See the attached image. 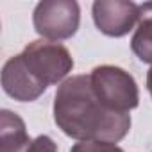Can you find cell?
<instances>
[{"instance_id":"obj_4","label":"cell","mask_w":152,"mask_h":152,"mask_svg":"<svg viewBox=\"0 0 152 152\" xmlns=\"http://www.w3.org/2000/svg\"><path fill=\"white\" fill-rule=\"evenodd\" d=\"M32 25L48 41L70 39L79 31L81 7L75 0H43L34 7Z\"/></svg>"},{"instance_id":"obj_5","label":"cell","mask_w":152,"mask_h":152,"mask_svg":"<svg viewBox=\"0 0 152 152\" xmlns=\"http://www.w3.org/2000/svg\"><path fill=\"white\" fill-rule=\"evenodd\" d=\"M97 29L109 38L129 34L140 18V6L131 0H97L91 7Z\"/></svg>"},{"instance_id":"obj_8","label":"cell","mask_w":152,"mask_h":152,"mask_svg":"<svg viewBox=\"0 0 152 152\" xmlns=\"http://www.w3.org/2000/svg\"><path fill=\"white\" fill-rule=\"evenodd\" d=\"M131 48L141 63L152 64V2L140 4V18L131 38Z\"/></svg>"},{"instance_id":"obj_10","label":"cell","mask_w":152,"mask_h":152,"mask_svg":"<svg viewBox=\"0 0 152 152\" xmlns=\"http://www.w3.org/2000/svg\"><path fill=\"white\" fill-rule=\"evenodd\" d=\"M27 152H57V145H56V141L50 136L39 134V136H36L32 140V143H31Z\"/></svg>"},{"instance_id":"obj_3","label":"cell","mask_w":152,"mask_h":152,"mask_svg":"<svg viewBox=\"0 0 152 152\" xmlns=\"http://www.w3.org/2000/svg\"><path fill=\"white\" fill-rule=\"evenodd\" d=\"M22 57L27 68L47 88L64 83L66 75L73 70V57L70 50L57 41L36 39L23 48Z\"/></svg>"},{"instance_id":"obj_6","label":"cell","mask_w":152,"mask_h":152,"mask_svg":"<svg viewBox=\"0 0 152 152\" xmlns=\"http://www.w3.org/2000/svg\"><path fill=\"white\" fill-rule=\"evenodd\" d=\"M0 79L4 91L18 102H34L47 91V86L27 68L22 54L6 61Z\"/></svg>"},{"instance_id":"obj_11","label":"cell","mask_w":152,"mask_h":152,"mask_svg":"<svg viewBox=\"0 0 152 152\" xmlns=\"http://www.w3.org/2000/svg\"><path fill=\"white\" fill-rule=\"evenodd\" d=\"M147 90H148V93H150V97H152V66H150L148 72H147Z\"/></svg>"},{"instance_id":"obj_9","label":"cell","mask_w":152,"mask_h":152,"mask_svg":"<svg viewBox=\"0 0 152 152\" xmlns=\"http://www.w3.org/2000/svg\"><path fill=\"white\" fill-rule=\"evenodd\" d=\"M70 152H124L116 143L109 141H79Z\"/></svg>"},{"instance_id":"obj_7","label":"cell","mask_w":152,"mask_h":152,"mask_svg":"<svg viewBox=\"0 0 152 152\" xmlns=\"http://www.w3.org/2000/svg\"><path fill=\"white\" fill-rule=\"evenodd\" d=\"M31 143L22 116L9 109L0 111V152H27Z\"/></svg>"},{"instance_id":"obj_1","label":"cell","mask_w":152,"mask_h":152,"mask_svg":"<svg viewBox=\"0 0 152 152\" xmlns=\"http://www.w3.org/2000/svg\"><path fill=\"white\" fill-rule=\"evenodd\" d=\"M54 122L77 141L118 143L131 129V115L107 109L95 95L90 75H72L57 86Z\"/></svg>"},{"instance_id":"obj_2","label":"cell","mask_w":152,"mask_h":152,"mask_svg":"<svg viewBox=\"0 0 152 152\" xmlns=\"http://www.w3.org/2000/svg\"><path fill=\"white\" fill-rule=\"evenodd\" d=\"M90 81L99 100L111 111L129 113L140 104V90L134 77L120 66L102 64L91 70Z\"/></svg>"}]
</instances>
